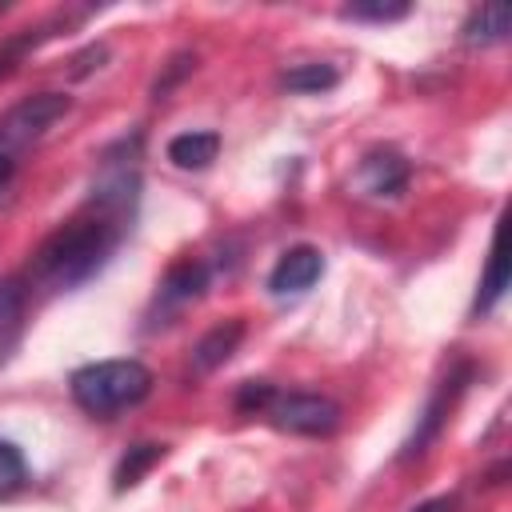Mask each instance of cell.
Listing matches in <instances>:
<instances>
[{"label":"cell","mask_w":512,"mask_h":512,"mask_svg":"<svg viewBox=\"0 0 512 512\" xmlns=\"http://www.w3.org/2000/svg\"><path fill=\"white\" fill-rule=\"evenodd\" d=\"M336 80H340V72L332 68V64H292V68H284V76H280V88H288V92H296V96H312V92H328V88H336Z\"/></svg>","instance_id":"15"},{"label":"cell","mask_w":512,"mask_h":512,"mask_svg":"<svg viewBox=\"0 0 512 512\" xmlns=\"http://www.w3.org/2000/svg\"><path fill=\"white\" fill-rule=\"evenodd\" d=\"M28 480V464L20 456V448L12 440H0V500H8L12 492H20Z\"/></svg>","instance_id":"17"},{"label":"cell","mask_w":512,"mask_h":512,"mask_svg":"<svg viewBox=\"0 0 512 512\" xmlns=\"http://www.w3.org/2000/svg\"><path fill=\"white\" fill-rule=\"evenodd\" d=\"M132 228L128 212H116L108 204L88 200V208L72 220H64L56 232L40 240V248L28 260V284L44 292H72L88 284L120 248L124 232Z\"/></svg>","instance_id":"1"},{"label":"cell","mask_w":512,"mask_h":512,"mask_svg":"<svg viewBox=\"0 0 512 512\" xmlns=\"http://www.w3.org/2000/svg\"><path fill=\"white\" fill-rule=\"evenodd\" d=\"M468 380H472V368H468V364H456V368L432 388V396L424 400V408H420V416H416L408 440L400 444V456H396V460H416V456L428 452V444L444 432V424H448V416H452L460 392L468 388Z\"/></svg>","instance_id":"5"},{"label":"cell","mask_w":512,"mask_h":512,"mask_svg":"<svg viewBox=\"0 0 512 512\" xmlns=\"http://www.w3.org/2000/svg\"><path fill=\"white\" fill-rule=\"evenodd\" d=\"M412 164L396 148H372L356 164V192L368 200H396L408 188Z\"/></svg>","instance_id":"6"},{"label":"cell","mask_w":512,"mask_h":512,"mask_svg":"<svg viewBox=\"0 0 512 512\" xmlns=\"http://www.w3.org/2000/svg\"><path fill=\"white\" fill-rule=\"evenodd\" d=\"M504 292H508V264H504V256H500V240H492L488 264H484V276H480V288H476V300H472V312H476V316L492 312V308L504 300Z\"/></svg>","instance_id":"13"},{"label":"cell","mask_w":512,"mask_h":512,"mask_svg":"<svg viewBox=\"0 0 512 512\" xmlns=\"http://www.w3.org/2000/svg\"><path fill=\"white\" fill-rule=\"evenodd\" d=\"M164 456V444H152V440H144V444H132L124 456H120V464H116V472H112V488L116 492H124V488H136L140 480H144V472L156 464Z\"/></svg>","instance_id":"14"},{"label":"cell","mask_w":512,"mask_h":512,"mask_svg":"<svg viewBox=\"0 0 512 512\" xmlns=\"http://www.w3.org/2000/svg\"><path fill=\"white\" fill-rule=\"evenodd\" d=\"M16 176V156H8V152H0V192L8 188V180Z\"/></svg>","instance_id":"20"},{"label":"cell","mask_w":512,"mask_h":512,"mask_svg":"<svg viewBox=\"0 0 512 512\" xmlns=\"http://www.w3.org/2000/svg\"><path fill=\"white\" fill-rule=\"evenodd\" d=\"M204 288H208V264H204V260H180V264H172V268L164 272L156 300H160L164 308H184V304L200 300Z\"/></svg>","instance_id":"8"},{"label":"cell","mask_w":512,"mask_h":512,"mask_svg":"<svg viewBox=\"0 0 512 512\" xmlns=\"http://www.w3.org/2000/svg\"><path fill=\"white\" fill-rule=\"evenodd\" d=\"M324 276V252L312 244H296L280 252V260L268 272V292L272 296H300Z\"/></svg>","instance_id":"7"},{"label":"cell","mask_w":512,"mask_h":512,"mask_svg":"<svg viewBox=\"0 0 512 512\" xmlns=\"http://www.w3.org/2000/svg\"><path fill=\"white\" fill-rule=\"evenodd\" d=\"M72 400L88 412V416H116L124 408H136L140 400H148L152 392V368L140 360H96L72 372L68 380Z\"/></svg>","instance_id":"2"},{"label":"cell","mask_w":512,"mask_h":512,"mask_svg":"<svg viewBox=\"0 0 512 512\" xmlns=\"http://www.w3.org/2000/svg\"><path fill=\"white\" fill-rule=\"evenodd\" d=\"M260 416L292 436H332L340 428V404L324 392H272Z\"/></svg>","instance_id":"4"},{"label":"cell","mask_w":512,"mask_h":512,"mask_svg":"<svg viewBox=\"0 0 512 512\" xmlns=\"http://www.w3.org/2000/svg\"><path fill=\"white\" fill-rule=\"evenodd\" d=\"M216 152H220V136H216V132L192 128V132H180V136L168 140V160H172L176 168H184V172L208 168V164L216 160Z\"/></svg>","instance_id":"11"},{"label":"cell","mask_w":512,"mask_h":512,"mask_svg":"<svg viewBox=\"0 0 512 512\" xmlns=\"http://www.w3.org/2000/svg\"><path fill=\"white\" fill-rule=\"evenodd\" d=\"M452 508V500L448 496H436V500H428V504H420V508H412V512H448Z\"/></svg>","instance_id":"21"},{"label":"cell","mask_w":512,"mask_h":512,"mask_svg":"<svg viewBox=\"0 0 512 512\" xmlns=\"http://www.w3.org/2000/svg\"><path fill=\"white\" fill-rule=\"evenodd\" d=\"M68 108H72V100L64 92H32V96L16 100L0 116V152L20 160V152L32 148L56 120H64Z\"/></svg>","instance_id":"3"},{"label":"cell","mask_w":512,"mask_h":512,"mask_svg":"<svg viewBox=\"0 0 512 512\" xmlns=\"http://www.w3.org/2000/svg\"><path fill=\"white\" fill-rule=\"evenodd\" d=\"M508 32H512V8L508 4H480L464 20V44H472V48L500 44V40H508Z\"/></svg>","instance_id":"10"},{"label":"cell","mask_w":512,"mask_h":512,"mask_svg":"<svg viewBox=\"0 0 512 512\" xmlns=\"http://www.w3.org/2000/svg\"><path fill=\"white\" fill-rule=\"evenodd\" d=\"M240 336H244V320H224V324L208 328V332L196 340V348H192V368H196L200 376L212 372V368H220V364L236 352Z\"/></svg>","instance_id":"9"},{"label":"cell","mask_w":512,"mask_h":512,"mask_svg":"<svg viewBox=\"0 0 512 512\" xmlns=\"http://www.w3.org/2000/svg\"><path fill=\"white\" fill-rule=\"evenodd\" d=\"M192 68H196V56H192V52H180V56L172 60V68H168V76L152 84V96H156V100H164V96L172 92V84H176V80H180L184 72H192Z\"/></svg>","instance_id":"19"},{"label":"cell","mask_w":512,"mask_h":512,"mask_svg":"<svg viewBox=\"0 0 512 512\" xmlns=\"http://www.w3.org/2000/svg\"><path fill=\"white\" fill-rule=\"evenodd\" d=\"M24 296H28L24 280H16V276L0 280V364H4V356L12 352V344L24 328Z\"/></svg>","instance_id":"12"},{"label":"cell","mask_w":512,"mask_h":512,"mask_svg":"<svg viewBox=\"0 0 512 512\" xmlns=\"http://www.w3.org/2000/svg\"><path fill=\"white\" fill-rule=\"evenodd\" d=\"M272 392H276V388H272L268 380H244V384H240V392H236V408H240V412H248V416H260V412H264V404L272 400Z\"/></svg>","instance_id":"18"},{"label":"cell","mask_w":512,"mask_h":512,"mask_svg":"<svg viewBox=\"0 0 512 512\" xmlns=\"http://www.w3.org/2000/svg\"><path fill=\"white\" fill-rule=\"evenodd\" d=\"M412 12V4H388V0H364V4H344L340 16L344 20H368V24H392V20H404Z\"/></svg>","instance_id":"16"}]
</instances>
